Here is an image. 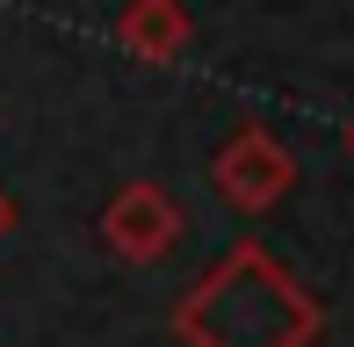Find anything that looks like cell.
Masks as SVG:
<instances>
[{"label":"cell","instance_id":"cell-6","mask_svg":"<svg viewBox=\"0 0 354 347\" xmlns=\"http://www.w3.org/2000/svg\"><path fill=\"white\" fill-rule=\"evenodd\" d=\"M347 152H354V123H347Z\"/></svg>","mask_w":354,"mask_h":347},{"label":"cell","instance_id":"cell-5","mask_svg":"<svg viewBox=\"0 0 354 347\" xmlns=\"http://www.w3.org/2000/svg\"><path fill=\"white\" fill-rule=\"evenodd\" d=\"M15 232V203H8V188H0V239Z\"/></svg>","mask_w":354,"mask_h":347},{"label":"cell","instance_id":"cell-3","mask_svg":"<svg viewBox=\"0 0 354 347\" xmlns=\"http://www.w3.org/2000/svg\"><path fill=\"white\" fill-rule=\"evenodd\" d=\"M102 239H109L116 261L152 268V261L174 254V239H181V203H174L159 181H123L116 196L102 203Z\"/></svg>","mask_w":354,"mask_h":347},{"label":"cell","instance_id":"cell-2","mask_svg":"<svg viewBox=\"0 0 354 347\" xmlns=\"http://www.w3.org/2000/svg\"><path fill=\"white\" fill-rule=\"evenodd\" d=\"M210 188L232 203V210L261 217V210H275L289 188H297V160H289V145L268 131V123H239V131L210 152Z\"/></svg>","mask_w":354,"mask_h":347},{"label":"cell","instance_id":"cell-4","mask_svg":"<svg viewBox=\"0 0 354 347\" xmlns=\"http://www.w3.org/2000/svg\"><path fill=\"white\" fill-rule=\"evenodd\" d=\"M116 44L131 58H145V66H167V58H181L196 44V22H188L181 0H131L116 15Z\"/></svg>","mask_w":354,"mask_h":347},{"label":"cell","instance_id":"cell-1","mask_svg":"<svg viewBox=\"0 0 354 347\" xmlns=\"http://www.w3.org/2000/svg\"><path fill=\"white\" fill-rule=\"evenodd\" d=\"M318 333H326L318 297L261 239H239L174 304V340L181 347H311Z\"/></svg>","mask_w":354,"mask_h":347}]
</instances>
